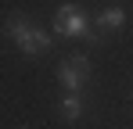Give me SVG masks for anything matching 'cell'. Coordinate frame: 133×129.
<instances>
[{
	"instance_id": "cell-4",
	"label": "cell",
	"mask_w": 133,
	"mask_h": 129,
	"mask_svg": "<svg viewBox=\"0 0 133 129\" xmlns=\"http://www.w3.org/2000/svg\"><path fill=\"white\" fill-rule=\"evenodd\" d=\"M126 7L122 4H108V7H101V15L94 18V25H97V32L104 36V32H122L126 29Z\"/></svg>"
},
{
	"instance_id": "cell-6",
	"label": "cell",
	"mask_w": 133,
	"mask_h": 129,
	"mask_svg": "<svg viewBox=\"0 0 133 129\" xmlns=\"http://www.w3.org/2000/svg\"><path fill=\"white\" fill-rule=\"evenodd\" d=\"M18 129H29V126H18Z\"/></svg>"
},
{
	"instance_id": "cell-1",
	"label": "cell",
	"mask_w": 133,
	"mask_h": 129,
	"mask_svg": "<svg viewBox=\"0 0 133 129\" xmlns=\"http://www.w3.org/2000/svg\"><path fill=\"white\" fill-rule=\"evenodd\" d=\"M4 32H7V40L18 47V54H25V58H43L47 50L54 47L50 32L40 29V25L29 18V15H22V11H11V15H7Z\"/></svg>"
},
{
	"instance_id": "cell-3",
	"label": "cell",
	"mask_w": 133,
	"mask_h": 129,
	"mask_svg": "<svg viewBox=\"0 0 133 129\" xmlns=\"http://www.w3.org/2000/svg\"><path fill=\"white\" fill-rule=\"evenodd\" d=\"M90 75H94V64H90L87 54H68L54 68V79H58V86L65 93H83L87 83H90Z\"/></svg>"
},
{
	"instance_id": "cell-5",
	"label": "cell",
	"mask_w": 133,
	"mask_h": 129,
	"mask_svg": "<svg viewBox=\"0 0 133 129\" xmlns=\"http://www.w3.org/2000/svg\"><path fill=\"white\" fill-rule=\"evenodd\" d=\"M83 111H87V97H83V93H65V97L58 101V115H61L65 122H79Z\"/></svg>"
},
{
	"instance_id": "cell-2",
	"label": "cell",
	"mask_w": 133,
	"mask_h": 129,
	"mask_svg": "<svg viewBox=\"0 0 133 129\" xmlns=\"http://www.w3.org/2000/svg\"><path fill=\"white\" fill-rule=\"evenodd\" d=\"M50 22H54V32L65 36V40H87V43H94V47L104 43V36L97 32L94 18L87 15V7H79V4H61Z\"/></svg>"
}]
</instances>
